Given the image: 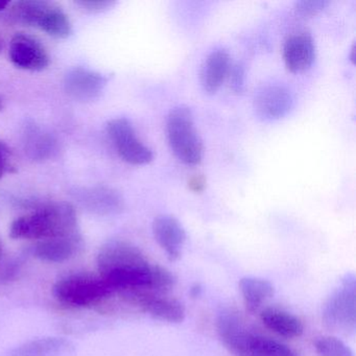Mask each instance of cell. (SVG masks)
Returning <instances> with one entry per match:
<instances>
[{
    "label": "cell",
    "instance_id": "26",
    "mask_svg": "<svg viewBox=\"0 0 356 356\" xmlns=\"http://www.w3.org/2000/svg\"><path fill=\"white\" fill-rule=\"evenodd\" d=\"M13 168L12 153L10 147L0 140V179L3 178Z\"/></svg>",
    "mask_w": 356,
    "mask_h": 356
},
{
    "label": "cell",
    "instance_id": "4",
    "mask_svg": "<svg viewBox=\"0 0 356 356\" xmlns=\"http://www.w3.org/2000/svg\"><path fill=\"white\" fill-rule=\"evenodd\" d=\"M166 133L170 149L181 162L186 165H197L202 161L203 143L188 107L179 106L170 111Z\"/></svg>",
    "mask_w": 356,
    "mask_h": 356
},
{
    "label": "cell",
    "instance_id": "28",
    "mask_svg": "<svg viewBox=\"0 0 356 356\" xmlns=\"http://www.w3.org/2000/svg\"><path fill=\"white\" fill-rule=\"evenodd\" d=\"M202 293V286L199 283H195L191 286V295L193 298H199Z\"/></svg>",
    "mask_w": 356,
    "mask_h": 356
},
{
    "label": "cell",
    "instance_id": "16",
    "mask_svg": "<svg viewBox=\"0 0 356 356\" xmlns=\"http://www.w3.org/2000/svg\"><path fill=\"white\" fill-rule=\"evenodd\" d=\"M24 151L35 161H45L59 152L57 138L45 129L35 124H28L24 133Z\"/></svg>",
    "mask_w": 356,
    "mask_h": 356
},
{
    "label": "cell",
    "instance_id": "29",
    "mask_svg": "<svg viewBox=\"0 0 356 356\" xmlns=\"http://www.w3.org/2000/svg\"><path fill=\"white\" fill-rule=\"evenodd\" d=\"M9 3H0V12L3 11V10L7 9L9 7Z\"/></svg>",
    "mask_w": 356,
    "mask_h": 356
},
{
    "label": "cell",
    "instance_id": "2",
    "mask_svg": "<svg viewBox=\"0 0 356 356\" xmlns=\"http://www.w3.org/2000/svg\"><path fill=\"white\" fill-rule=\"evenodd\" d=\"M74 206L67 202H53L16 218L10 227L14 239L44 241L78 232Z\"/></svg>",
    "mask_w": 356,
    "mask_h": 356
},
{
    "label": "cell",
    "instance_id": "18",
    "mask_svg": "<svg viewBox=\"0 0 356 356\" xmlns=\"http://www.w3.org/2000/svg\"><path fill=\"white\" fill-rule=\"evenodd\" d=\"M260 320L266 328L286 339L303 334L302 321L295 314L277 307H266L260 312Z\"/></svg>",
    "mask_w": 356,
    "mask_h": 356
},
{
    "label": "cell",
    "instance_id": "24",
    "mask_svg": "<svg viewBox=\"0 0 356 356\" xmlns=\"http://www.w3.org/2000/svg\"><path fill=\"white\" fill-rule=\"evenodd\" d=\"M74 3L76 7L80 8L86 13L95 14L111 9L115 5V1H111V0H81Z\"/></svg>",
    "mask_w": 356,
    "mask_h": 356
},
{
    "label": "cell",
    "instance_id": "17",
    "mask_svg": "<svg viewBox=\"0 0 356 356\" xmlns=\"http://www.w3.org/2000/svg\"><path fill=\"white\" fill-rule=\"evenodd\" d=\"M230 55L226 49H216L206 58L202 66L200 81L204 91L213 95L230 72Z\"/></svg>",
    "mask_w": 356,
    "mask_h": 356
},
{
    "label": "cell",
    "instance_id": "22",
    "mask_svg": "<svg viewBox=\"0 0 356 356\" xmlns=\"http://www.w3.org/2000/svg\"><path fill=\"white\" fill-rule=\"evenodd\" d=\"M314 349L320 356H354L351 348L332 335H323L314 341Z\"/></svg>",
    "mask_w": 356,
    "mask_h": 356
},
{
    "label": "cell",
    "instance_id": "31",
    "mask_svg": "<svg viewBox=\"0 0 356 356\" xmlns=\"http://www.w3.org/2000/svg\"><path fill=\"white\" fill-rule=\"evenodd\" d=\"M3 39L0 38V53L3 51Z\"/></svg>",
    "mask_w": 356,
    "mask_h": 356
},
{
    "label": "cell",
    "instance_id": "12",
    "mask_svg": "<svg viewBox=\"0 0 356 356\" xmlns=\"http://www.w3.org/2000/svg\"><path fill=\"white\" fill-rule=\"evenodd\" d=\"M218 337L225 347L235 356H254L250 348L252 331L245 327L238 312L224 310L216 321Z\"/></svg>",
    "mask_w": 356,
    "mask_h": 356
},
{
    "label": "cell",
    "instance_id": "21",
    "mask_svg": "<svg viewBox=\"0 0 356 356\" xmlns=\"http://www.w3.org/2000/svg\"><path fill=\"white\" fill-rule=\"evenodd\" d=\"M250 348L254 356H299L285 343L255 332L250 335Z\"/></svg>",
    "mask_w": 356,
    "mask_h": 356
},
{
    "label": "cell",
    "instance_id": "19",
    "mask_svg": "<svg viewBox=\"0 0 356 356\" xmlns=\"http://www.w3.org/2000/svg\"><path fill=\"white\" fill-rule=\"evenodd\" d=\"M239 291L250 312H257L275 293L274 285L270 281L256 276L243 277L239 281Z\"/></svg>",
    "mask_w": 356,
    "mask_h": 356
},
{
    "label": "cell",
    "instance_id": "32",
    "mask_svg": "<svg viewBox=\"0 0 356 356\" xmlns=\"http://www.w3.org/2000/svg\"><path fill=\"white\" fill-rule=\"evenodd\" d=\"M0 251H1V248H0Z\"/></svg>",
    "mask_w": 356,
    "mask_h": 356
},
{
    "label": "cell",
    "instance_id": "25",
    "mask_svg": "<svg viewBox=\"0 0 356 356\" xmlns=\"http://www.w3.org/2000/svg\"><path fill=\"white\" fill-rule=\"evenodd\" d=\"M230 72V83L231 88L234 92L241 93L245 89V70L243 64H235L231 66Z\"/></svg>",
    "mask_w": 356,
    "mask_h": 356
},
{
    "label": "cell",
    "instance_id": "8",
    "mask_svg": "<svg viewBox=\"0 0 356 356\" xmlns=\"http://www.w3.org/2000/svg\"><path fill=\"white\" fill-rule=\"evenodd\" d=\"M109 83V76L87 67H72L64 76V89L72 99L78 102L99 99Z\"/></svg>",
    "mask_w": 356,
    "mask_h": 356
},
{
    "label": "cell",
    "instance_id": "11",
    "mask_svg": "<svg viewBox=\"0 0 356 356\" xmlns=\"http://www.w3.org/2000/svg\"><path fill=\"white\" fill-rule=\"evenodd\" d=\"M293 97L291 91L282 85L270 84L262 86L255 93L254 111L264 122L280 120L291 111Z\"/></svg>",
    "mask_w": 356,
    "mask_h": 356
},
{
    "label": "cell",
    "instance_id": "1",
    "mask_svg": "<svg viewBox=\"0 0 356 356\" xmlns=\"http://www.w3.org/2000/svg\"><path fill=\"white\" fill-rule=\"evenodd\" d=\"M99 276L112 291L145 289L162 291L172 289L176 277L159 264H151L139 248L126 241H108L97 255Z\"/></svg>",
    "mask_w": 356,
    "mask_h": 356
},
{
    "label": "cell",
    "instance_id": "6",
    "mask_svg": "<svg viewBox=\"0 0 356 356\" xmlns=\"http://www.w3.org/2000/svg\"><path fill=\"white\" fill-rule=\"evenodd\" d=\"M323 320L329 328L354 332L356 328V282L352 273L346 275L325 303Z\"/></svg>",
    "mask_w": 356,
    "mask_h": 356
},
{
    "label": "cell",
    "instance_id": "20",
    "mask_svg": "<svg viewBox=\"0 0 356 356\" xmlns=\"http://www.w3.org/2000/svg\"><path fill=\"white\" fill-rule=\"evenodd\" d=\"M72 350V343L66 339L45 337L20 346L9 356H66Z\"/></svg>",
    "mask_w": 356,
    "mask_h": 356
},
{
    "label": "cell",
    "instance_id": "10",
    "mask_svg": "<svg viewBox=\"0 0 356 356\" xmlns=\"http://www.w3.org/2000/svg\"><path fill=\"white\" fill-rule=\"evenodd\" d=\"M9 57L14 66L28 72H42L51 62L42 43L24 33L14 35L10 42Z\"/></svg>",
    "mask_w": 356,
    "mask_h": 356
},
{
    "label": "cell",
    "instance_id": "30",
    "mask_svg": "<svg viewBox=\"0 0 356 356\" xmlns=\"http://www.w3.org/2000/svg\"><path fill=\"white\" fill-rule=\"evenodd\" d=\"M3 108H5V103H3V99L0 97V111H3Z\"/></svg>",
    "mask_w": 356,
    "mask_h": 356
},
{
    "label": "cell",
    "instance_id": "3",
    "mask_svg": "<svg viewBox=\"0 0 356 356\" xmlns=\"http://www.w3.org/2000/svg\"><path fill=\"white\" fill-rule=\"evenodd\" d=\"M11 14L20 24L42 31L57 39H67L72 24L67 14L55 3L43 0H22L12 3Z\"/></svg>",
    "mask_w": 356,
    "mask_h": 356
},
{
    "label": "cell",
    "instance_id": "5",
    "mask_svg": "<svg viewBox=\"0 0 356 356\" xmlns=\"http://www.w3.org/2000/svg\"><path fill=\"white\" fill-rule=\"evenodd\" d=\"M56 299L74 307L91 305L113 293L99 276L72 274L60 279L54 285Z\"/></svg>",
    "mask_w": 356,
    "mask_h": 356
},
{
    "label": "cell",
    "instance_id": "15",
    "mask_svg": "<svg viewBox=\"0 0 356 356\" xmlns=\"http://www.w3.org/2000/svg\"><path fill=\"white\" fill-rule=\"evenodd\" d=\"M316 59V44L309 33H297L285 40L283 60L289 72L297 74L308 70Z\"/></svg>",
    "mask_w": 356,
    "mask_h": 356
},
{
    "label": "cell",
    "instance_id": "13",
    "mask_svg": "<svg viewBox=\"0 0 356 356\" xmlns=\"http://www.w3.org/2000/svg\"><path fill=\"white\" fill-rule=\"evenodd\" d=\"M153 234L170 261L181 257L187 235L184 227L175 216L162 214L153 222Z\"/></svg>",
    "mask_w": 356,
    "mask_h": 356
},
{
    "label": "cell",
    "instance_id": "7",
    "mask_svg": "<svg viewBox=\"0 0 356 356\" xmlns=\"http://www.w3.org/2000/svg\"><path fill=\"white\" fill-rule=\"evenodd\" d=\"M107 134L118 156L132 165H145L154 160V153L137 137L130 120L113 118L107 124Z\"/></svg>",
    "mask_w": 356,
    "mask_h": 356
},
{
    "label": "cell",
    "instance_id": "9",
    "mask_svg": "<svg viewBox=\"0 0 356 356\" xmlns=\"http://www.w3.org/2000/svg\"><path fill=\"white\" fill-rule=\"evenodd\" d=\"M74 197L85 210L97 216H118L124 209V200L120 191L107 185L76 188Z\"/></svg>",
    "mask_w": 356,
    "mask_h": 356
},
{
    "label": "cell",
    "instance_id": "23",
    "mask_svg": "<svg viewBox=\"0 0 356 356\" xmlns=\"http://www.w3.org/2000/svg\"><path fill=\"white\" fill-rule=\"evenodd\" d=\"M329 1L325 0H302L295 3V11L302 17H312L324 11Z\"/></svg>",
    "mask_w": 356,
    "mask_h": 356
},
{
    "label": "cell",
    "instance_id": "14",
    "mask_svg": "<svg viewBox=\"0 0 356 356\" xmlns=\"http://www.w3.org/2000/svg\"><path fill=\"white\" fill-rule=\"evenodd\" d=\"M83 245L80 232L39 241L33 245L32 254L47 262H63L76 255Z\"/></svg>",
    "mask_w": 356,
    "mask_h": 356
},
{
    "label": "cell",
    "instance_id": "27",
    "mask_svg": "<svg viewBox=\"0 0 356 356\" xmlns=\"http://www.w3.org/2000/svg\"><path fill=\"white\" fill-rule=\"evenodd\" d=\"M206 179L202 175H195L188 180V188L193 193H200L205 189Z\"/></svg>",
    "mask_w": 356,
    "mask_h": 356
}]
</instances>
